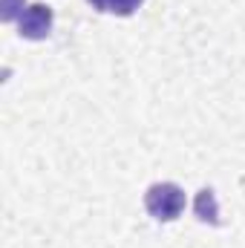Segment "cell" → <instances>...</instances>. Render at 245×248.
I'll list each match as a JSON object with an SVG mask.
<instances>
[{"instance_id": "cell-1", "label": "cell", "mask_w": 245, "mask_h": 248, "mask_svg": "<svg viewBox=\"0 0 245 248\" xmlns=\"http://www.w3.org/2000/svg\"><path fill=\"white\" fill-rule=\"evenodd\" d=\"M144 208L159 222H173L184 211V190L173 182H156L144 193Z\"/></svg>"}, {"instance_id": "cell-2", "label": "cell", "mask_w": 245, "mask_h": 248, "mask_svg": "<svg viewBox=\"0 0 245 248\" xmlns=\"http://www.w3.org/2000/svg\"><path fill=\"white\" fill-rule=\"evenodd\" d=\"M52 23H55V12L46 3H32L23 9V15L17 20V32L26 41H46L52 32Z\"/></svg>"}, {"instance_id": "cell-3", "label": "cell", "mask_w": 245, "mask_h": 248, "mask_svg": "<svg viewBox=\"0 0 245 248\" xmlns=\"http://www.w3.org/2000/svg\"><path fill=\"white\" fill-rule=\"evenodd\" d=\"M193 214L199 222H208V225H219V205H216V193L211 187H202L193 199Z\"/></svg>"}, {"instance_id": "cell-4", "label": "cell", "mask_w": 245, "mask_h": 248, "mask_svg": "<svg viewBox=\"0 0 245 248\" xmlns=\"http://www.w3.org/2000/svg\"><path fill=\"white\" fill-rule=\"evenodd\" d=\"M95 12H104V15H119V17H130L144 0H87Z\"/></svg>"}, {"instance_id": "cell-5", "label": "cell", "mask_w": 245, "mask_h": 248, "mask_svg": "<svg viewBox=\"0 0 245 248\" xmlns=\"http://www.w3.org/2000/svg\"><path fill=\"white\" fill-rule=\"evenodd\" d=\"M26 0H0V20L3 23H12V20H20V15H23V6Z\"/></svg>"}]
</instances>
